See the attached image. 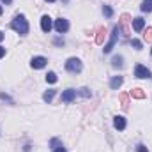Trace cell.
<instances>
[{
  "mask_svg": "<svg viewBox=\"0 0 152 152\" xmlns=\"http://www.w3.org/2000/svg\"><path fill=\"white\" fill-rule=\"evenodd\" d=\"M2 39H4V34H2V32H0V41H2Z\"/></svg>",
  "mask_w": 152,
  "mask_h": 152,
  "instance_id": "4dcf8cb0",
  "label": "cell"
},
{
  "mask_svg": "<svg viewBox=\"0 0 152 152\" xmlns=\"http://www.w3.org/2000/svg\"><path fill=\"white\" fill-rule=\"evenodd\" d=\"M46 2H55V0H46Z\"/></svg>",
  "mask_w": 152,
  "mask_h": 152,
  "instance_id": "d6a6232c",
  "label": "cell"
},
{
  "mask_svg": "<svg viewBox=\"0 0 152 152\" xmlns=\"http://www.w3.org/2000/svg\"><path fill=\"white\" fill-rule=\"evenodd\" d=\"M50 143H51V145H53V147H62V145H60V142H58V140H57V138H53V140H51V142H50Z\"/></svg>",
  "mask_w": 152,
  "mask_h": 152,
  "instance_id": "d4e9b609",
  "label": "cell"
},
{
  "mask_svg": "<svg viewBox=\"0 0 152 152\" xmlns=\"http://www.w3.org/2000/svg\"><path fill=\"white\" fill-rule=\"evenodd\" d=\"M46 81H48V83H57V75H55L53 71H50V73L46 75Z\"/></svg>",
  "mask_w": 152,
  "mask_h": 152,
  "instance_id": "d6986e66",
  "label": "cell"
},
{
  "mask_svg": "<svg viewBox=\"0 0 152 152\" xmlns=\"http://www.w3.org/2000/svg\"><path fill=\"white\" fill-rule=\"evenodd\" d=\"M53 152H66V149H64V147H57Z\"/></svg>",
  "mask_w": 152,
  "mask_h": 152,
  "instance_id": "f1b7e54d",
  "label": "cell"
},
{
  "mask_svg": "<svg viewBox=\"0 0 152 152\" xmlns=\"http://www.w3.org/2000/svg\"><path fill=\"white\" fill-rule=\"evenodd\" d=\"M75 97H76V90H73V88H67V90L62 92V103H73Z\"/></svg>",
  "mask_w": 152,
  "mask_h": 152,
  "instance_id": "52a82bcc",
  "label": "cell"
},
{
  "mask_svg": "<svg viewBox=\"0 0 152 152\" xmlns=\"http://www.w3.org/2000/svg\"><path fill=\"white\" fill-rule=\"evenodd\" d=\"M4 55H5V48H2V46H0V58H2Z\"/></svg>",
  "mask_w": 152,
  "mask_h": 152,
  "instance_id": "83f0119b",
  "label": "cell"
},
{
  "mask_svg": "<svg viewBox=\"0 0 152 152\" xmlns=\"http://www.w3.org/2000/svg\"><path fill=\"white\" fill-rule=\"evenodd\" d=\"M134 76H136V78H151V71H149L145 66L138 64V66L134 67Z\"/></svg>",
  "mask_w": 152,
  "mask_h": 152,
  "instance_id": "5b68a950",
  "label": "cell"
},
{
  "mask_svg": "<svg viewBox=\"0 0 152 152\" xmlns=\"http://www.w3.org/2000/svg\"><path fill=\"white\" fill-rule=\"evenodd\" d=\"M103 12H104L106 18H112V16H113V9H112L110 5H104V7H103Z\"/></svg>",
  "mask_w": 152,
  "mask_h": 152,
  "instance_id": "ffe728a7",
  "label": "cell"
},
{
  "mask_svg": "<svg viewBox=\"0 0 152 152\" xmlns=\"http://www.w3.org/2000/svg\"><path fill=\"white\" fill-rule=\"evenodd\" d=\"M51 27H53L51 18H50L48 14H44V16L41 18V28H42V32H50V30H51Z\"/></svg>",
  "mask_w": 152,
  "mask_h": 152,
  "instance_id": "8992f818",
  "label": "cell"
},
{
  "mask_svg": "<svg viewBox=\"0 0 152 152\" xmlns=\"http://www.w3.org/2000/svg\"><path fill=\"white\" fill-rule=\"evenodd\" d=\"M133 27H134L136 32H142L143 27H145V20H143V18H134V20H133Z\"/></svg>",
  "mask_w": 152,
  "mask_h": 152,
  "instance_id": "7c38bea8",
  "label": "cell"
},
{
  "mask_svg": "<svg viewBox=\"0 0 152 152\" xmlns=\"http://www.w3.org/2000/svg\"><path fill=\"white\" fill-rule=\"evenodd\" d=\"M46 62H48V60H46L44 57H34L30 64H32V67H34V69H42V67L46 66Z\"/></svg>",
  "mask_w": 152,
  "mask_h": 152,
  "instance_id": "ba28073f",
  "label": "cell"
},
{
  "mask_svg": "<svg viewBox=\"0 0 152 152\" xmlns=\"http://www.w3.org/2000/svg\"><path fill=\"white\" fill-rule=\"evenodd\" d=\"M136 151H138V152H149L145 145H138V147H136Z\"/></svg>",
  "mask_w": 152,
  "mask_h": 152,
  "instance_id": "484cf974",
  "label": "cell"
},
{
  "mask_svg": "<svg viewBox=\"0 0 152 152\" xmlns=\"http://www.w3.org/2000/svg\"><path fill=\"white\" fill-rule=\"evenodd\" d=\"M0 99H2V101H9V103H12V99H11L7 94H0Z\"/></svg>",
  "mask_w": 152,
  "mask_h": 152,
  "instance_id": "cb8c5ba5",
  "label": "cell"
},
{
  "mask_svg": "<svg viewBox=\"0 0 152 152\" xmlns=\"http://www.w3.org/2000/svg\"><path fill=\"white\" fill-rule=\"evenodd\" d=\"M55 30H57L58 34L67 32V30H69V21H67L66 18H58V20H55Z\"/></svg>",
  "mask_w": 152,
  "mask_h": 152,
  "instance_id": "277c9868",
  "label": "cell"
},
{
  "mask_svg": "<svg viewBox=\"0 0 152 152\" xmlns=\"http://www.w3.org/2000/svg\"><path fill=\"white\" fill-rule=\"evenodd\" d=\"M2 2H4V4H11L12 0H2Z\"/></svg>",
  "mask_w": 152,
  "mask_h": 152,
  "instance_id": "f546056e",
  "label": "cell"
},
{
  "mask_svg": "<svg viewBox=\"0 0 152 152\" xmlns=\"http://www.w3.org/2000/svg\"><path fill=\"white\" fill-rule=\"evenodd\" d=\"M143 37H145V41H147V42H152V28H151V27H149V28L145 30Z\"/></svg>",
  "mask_w": 152,
  "mask_h": 152,
  "instance_id": "7402d4cb",
  "label": "cell"
},
{
  "mask_svg": "<svg viewBox=\"0 0 152 152\" xmlns=\"http://www.w3.org/2000/svg\"><path fill=\"white\" fill-rule=\"evenodd\" d=\"M112 66H113L115 69H120V67L124 66V58H122L120 55H117V57H113V58H112Z\"/></svg>",
  "mask_w": 152,
  "mask_h": 152,
  "instance_id": "9a60e30c",
  "label": "cell"
},
{
  "mask_svg": "<svg viewBox=\"0 0 152 152\" xmlns=\"http://www.w3.org/2000/svg\"><path fill=\"white\" fill-rule=\"evenodd\" d=\"M78 94H80L81 97H90V96H92V94H90V90H88L87 87H83V88H80V90H78Z\"/></svg>",
  "mask_w": 152,
  "mask_h": 152,
  "instance_id": "44dd1931",
  "label": "cell"
},
{
  "mask_svg": "<svg viewBox=\"0 0 152 152\" xmlns=\"http://www.w3.org/2000/svg\"><path fill=\"white\" fill-rule=\"evenodd\" d=\"M124 83V78L122 76H113L112 80H110V87L113 88V90H117V88H120V85Z\"/></svg>",
  "mask_w": 152,
  "mask_h": 152,
  "instance_id": "8fae6325",
  "label": "cell"
},
{
  "mask_svg": "<svg viewBox=\"0 0 152 152\" xmlns=\"http://www.w3.org/2000/svg\"><path fill=\"white\" fill-rule=\"evenodd\" d=\"M120 103H122L124 108H127L129 106V96L127 94H120Z\"/></svg>",
  "mask_w": 152,
  "mask_h": 152,
  "instance_id": "ac0fdd59",
  "label": "cell"
},
{
  "mask_svg": "<svg viewBox=\"0 0 152 152\" xmlns=\"http://www.w3.org/2000/svg\"><path fill=\"white\" fill-rule=\"evenodd\" d=\"M131 44H133V48H134V50H142V41L133 39V41H131Z\"/></svg>",
  "mask_w": 152,
  "mask_h": 152,
  "instance_id": "603a6c76",
  "label": "cell"
},
{
  "mask_svg": "<svg viewBox=\"0 0 152 152\" xmlns=\"http://www.w3.org/2000/svg\"><path fill=\"white\" fill-rule=\"evenodd\" d=\"M129 21H131V16H129V14H122L120 20H118V28L124 30V32H127V23H129Z\"/></svg>",
  "mask_w": 152,
  "mask_h": 152,
  "instance_id": "9c48e42d",
  "label": "cell"
},
{
  "mask_svg": "<svg viewBox=\"0 0 152 152\" xmlns=\"http://www.w3.org/2000/svg\"><path fill=\"white\" fill-rule=\"evenodd\" d=\"M129 96L134 97V99H143V97H145V92H143L142 88H133V90L129 92Z\"/></svg>",
  "mask_w": 152,
  "mask_h": 152,
  "instance_id": "4fadbf2b",
  "label": "cell"
},
{
  "mask_svg": "<svg viewBox=\"0 0 152 152\" xmlns=\"http://www.w3.org/2000/svg\"><path fill=\"white\" fill-rule=\"evenodd\" d=\"M118 32H120V28H118V25H115L113 30H112V36H110V41L104 44V48H103V51L104 53H110L112 50H113L115 42H117V39H118Z\"/></svg>",
  "mask_w": 152,
  "mask_h": 152,
  "instance_id": "3957f363",
  "label": "cell"
},
{
  "mask_svg": "<svg viewBox=\"0 0 152 152\" xmlns=\"http://www.w3.org/2000/svg\"><path fill=\"white\" fill-rule=\"evenodd\" d=\"M0 16H2V5H0Z\"/></svg>",
  "mask_w": 152,
  "mask_h": 152,
  "instance_id": "1f68e13d",
  "label": "cell"
},
{
  "mask_svg": "<svg viewBox=\"0 0 152 152\" xmlns=\"http://www.w3.org/2000/svg\"><path fill=\"white\" fill-rule=\"evenodd\" d=\"M11 28L16 30L20 36H27L28 34V21L23 14H18L12 21H11Z\"/></svg>",
  "mask_w": 152,
  "mask_h": 152,
  "instance_id": "6da1fadb",
  "label": "cell"
},
{
  "mask_svg": "<svg viewBox=\"0 0 152 152\" xmlns=\"http://www.w3.org/2000/svg\"><path fill=\"white\" fill-rule=\"evenodd\" d=\"M53 42H55V44H57V46H64V41H62V39H55V41H53Z\"/></svg>",
  "mask_w": 152,
  "mask_h": 152,
  "instance_id": "4316f807",
  "label": "cell"
},
{
  "mask_svg": "<svg viewBox=\"0 0 152 152\" xmlns=\"http://www.w3.org/2000/svg\"><path fill=\"white\" fill-rule=\"evenodd\" d=\"M66 69H67L69 73H73V75H76V73H81V69H83L81 60H80V58H76V57H71V58L66 62Z\"/></svg>",
  "mask_w": 152,
  "mask_h": 152,
  "instance_id": "7a4b0ae2",
  "label": "cell"
},
{
  "mask_svg": "<svg viewBox=\"0 0 152 152\" xmlns=\"http://www.w3.org/2000/svg\"><path fill=\"white\" fill-rule=\"evenodd\" d=\"M104 37H106V30L104 28H99L97 30V36H96V42L97 44H104Z\"/></svg>",
  "mask_w": 152,
  "mask_h": 152,
  "instance_id": "5bb4252c",
  "label": "cell"
},
{
  "mask_svg": "<svg viewBox=\"0 0 152 152\" xmlns=\"http://www.w3.org/2000/svg\"><path fill=\"white\" fill-rule=\"evenodd\" d=\"M55 97V90L53 88H50V90H46L44 92V96H42V99L46 101V103H51V99Z\"/></svg>",
  "mask_w": 152,
  "mask_h": 152,
  "instance_id": "2e32d148",
  "label": "cell"
},
{
  "mask_svg": "<svg viewBox=\"0 0 152 152\" xmlns=\"http://www.w3.org/2000/svg\"><path fill=\"white\" fill-rule=\"evenodd\" d=\"M140 9H142L143 12H151L152 11V0H145V2H142Z\"/></svg>",
  "mask_w": 152,
  "mask_h": 152,
  "instance_id": "e0dca14e",
  "label": "cell"
},
{
  "mask_svg": "<svg viewBox=\"0 0 152 152\" xmlns=\"http://www.w3.org/2000/svg\"><path fill=\"white\" fill-rule=\"evenodd\" d=\"M113 126H115V129L124 131V129H126V118H124V117H120V115H117V117L113 118Z\"/></svg>",
  "mask_w": 152,
  "mask_h": 152,
  "instance_id": "30bf717a",
  "label": "cell"
}]
</instances>
